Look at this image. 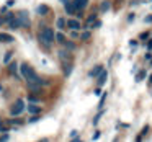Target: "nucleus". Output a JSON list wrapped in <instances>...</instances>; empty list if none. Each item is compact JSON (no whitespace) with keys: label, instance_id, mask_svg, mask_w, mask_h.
I'll list each match as a JSON object with an SVG mask.
<instances>
[{"label":"nucleus","instance_id":"1","mask_svg":"<svg viewBox=\"0 0 152 142\" xmlns=\"http://www.w3.org/2000/svg\"><path fill=\"white\" fill-rule=\"evenodd\" d=\"M20 70H21V75L26 79L28 83H34V85H39V87L41 85H46V82H44V80H41L39 77H38V74L34 72V70L28 66V64H21Z\"/></svg>","mask_w":152,"mask_h":142},{"label":"nucleus","instance_id":"2","mask_svg":"<svg viewBox=\"0 0 152 142\" xmlns=\"http://www.w3.org/2000/svg\"><path fill=\"white\" fill-rule=\"evenodd\" d=\"M54 39H56V34H54V30L53 28H43V30L39 31V41L44 44V46L49 47L51 44L54 43Z\"/></svg>","mask_w":152,"mask_h":142},{"label":"nucleus","instance_id":"3","mask_svg":"<svg viewBox=\"0 0 152 142\" xmlns=\"http://www.w3.org/2000/svg\"><path fill=\"white\" fill-rule=\"evenodd\" d=\"M25 109H26V106H25V101H23V100H17V101H15V105L12 106L10 114H12V116H20L21 113L25 111Z\"/></svg>","mask_w":152,"mask_h":142},{"label":"nucleus","instance_id":"4","mask_svg":"<svg viewBox=\"0 0 152 142\" xmlns=\"http://www.w3.org/2000/svg\"><path fill=\"white\" fill-rule=\"evenodd\" d=\"M17 18H18V21H20L21 26H25V28L30 26V18H28V13H26V12H20V13L17 15Z\"/></svg>","mask_w":152,"mask_h":142},{"label":"nucleus","instance_id":"5","mask_svg":"<svg viewBox=\"0 0 152 142\" xmlns=\"http://www.w3.org/2000/svg\"><path fill=\"white\" fill-rule=\"evenodd\" d=\"M72 4L75 7V10H83L87 7V4H88V0H74Z\"/></svg>","mask_w":152,"mask_h":142},{"label":"nucleus","instance_id":"6","mask_svg":"<svg viewBox=\"0 0 152 142\" xmlns=\"http://www.w3.org/2000/svg\"><path fill=\"white\" fill-rule=\"evenodd\" d=\"M67 26L70 28L72 31H77V30H80V21L79 20H67Z\"/></svg>","mask_w":152,"mask_h":142},{"label":"nucleus","instance_id":"7","mask_svg":"<svg viewBox=\"0 0 152 142\" xmlns=\"http://www.w3.org/2000/svg\"><path fill=\"white\" fill-rule=\"evenodd\" d=\"M13 36L8 33H0V43H13Z\"/></svg>","mask_w":152,"mask_h":142},{"label":"nucleus","instance_id":"8","mask_svg":"<svg viewBox=\"0 0 152 142\" xmlns=\"http://www.w3.org/2000/svg\"><path fill=\"white\" fill-rule=\"evenodd\" d=\"M26 109H28L30 114H38V113H41V108H39V106H36V105H28Z\"/></svg>","mask_w":152,"mask_h":142},{"label":"nucleus","instance_id":"9","mask_svg":"<svg viewBox=\"0 0 152 142\" xmlns=\"http://www.w3.org/2000/svg\"><path fill=\"white\" fill-rule=\"evenodd\" d=\"M102 72H103V67H102V66H96V67H93V69L90 70L88 75H90V77H96V75H100Z\"/></svg>","mask_w":152,"mask_h":142},{"label":"nucleus","instance_id":"10","mask_svg":"<svg viewBox=\"0 0 152 142\" xmlns=\"http://www.w3.org/2000/svg\"><path fill=\"white\" fill-rule=\"evenodd\" d=\"M8 72H10L12 75H17V72H18V64H17V62H10V64H8Z\"/></svg>","mask_w":152,"mask_h":142},{"label":"nucleus","instance_id":"11","mask_svg":"<svg viewBox=\"0 0 152 142\" xmlns=\"http://www.w3.org/2000/svg\"><path fill=\"white\" fill-rule=\"evenodd\" d=\"M106 79H108V74L103 70L102 74H100V77H98V87H102V85H105V82H106Z\"/></svg>","mask_w":152,"mask_h":142},{"label":"nucleus","instance_id":"12","mask_svg":"<svg viewBox=\"0 0 152 142\" xmlns=\"http://www.w3.org/2000/svg\"><path fill=\"white\" fill-rule=\"evenodd\" d=\"M64 7H66V12H67L69 15H72L74 12H75V7H74L72 2H67V4H64Z\"/></svg>","mask_w":152,"mask_h":142},{"label":"nucleus","instance_id":"13","mask_svg":"<svg viewBox=\"0 0 152 142\" xmlns=\"http://www.w3.org/2000/svg\"><path fill=\"white\" fill-rule=\"evenodd\" d=\"M38 13L39 15H48L49 13V7H48V5H39V7H38Z\"/></svg>","mask_w":152,"mask_h":142},{"label":"nucleus","instance_id":"14","mask_svg":"<svg viewBox=\"0 0 152 142\" xmlns=\"http://www.w3.org/2000/svg\"><path fill=\"white\" fill-rule=\"evenodd\" d=\"M21 25H20V21H18V18H13V20L10 21V28L12 30H17V28H20Z\"/></svg>","mask_w":152,"mask_h":142},{"label":"nucleus","instance_id":"15","mask_svg":"<svg viewBox=\"0 0 152 142\" xmlns=\"http://www.w3.org/2000/svg\"><path fill=\"white\" fill-rule=\"evenodd\" d=\"M28 101H30V105H36L39 100H38V96H34V95H28Z\"/></svg>","mask_w":152,"mask_h":142},{"label":"nucleus","instance_id":"16","mask_svg":"<svg viewBox=\"0 0 152 142\" xmlns=\"http://www.w3.org/2000/svg\"><path fill=\"white\" fill-rule=\"evenodd\" d=\"M56 39H57V43H61V44L66 43V36H64L62 33H57V34H56Z\"/></svg>","mask_w":152,"mask_h":142},{"label":"nucleus","instance_id":"17","mask_svg":"<svg viewBox=\"0 0 152 142\" xmlns=\"http://www.w3.org/2000/svg\"><path fill=\"white\" fill-rule=\"evenodd\" d=\"M59 57H61L62 60H67L70 56H69V52H67V51H59Z\"/></svg>","mask_w":152,"mask_h":142},{"label":"nucleus","instance_id":"18","mask_svg":"<svg viewBox=\"0 0 152 142\" xmlns=\"http://www.w3.org/2000/svg\"><path fill=\"white\" fill-rule=\"evenodd\" d=\"M10 124H12V126H21V124H23V119H18V118L15 119V118H13V119L10 121Z\"/></svg>","mask_w":152,"mask_h":142},{"label":"nucleus","instance_id":"19","mask_svg":"<svg viewBox=\"0 0 152 142\" xmlns=\"http://www.w3.org/2000/svg\"><path fill=\"white\" fill-rule=\"evenodd\" d=\"M56 25H57V28H59V30H62V28L66 26V20H64V18H59Z\"/></svg>","mask_w":152,"mask_h":142},{"label":"nucleus","instance_id":"20","mask_svg":"<svg viewBox=\"0 0 152 142\" xmlns=\"http://www.w3.org/2000/svg\"><path fill=\"white\" fill-rule=\"evenodd\" d=\"M64 46H66L69 51H74V49H75V44L70 43V41H66V43H64Z\"/></svg>","mask_w":152,"mask_h":142},{"label":"nucleus","instance_id":"21","mask_svg":"<svg viewBox=\"0 0 152 142\" xmlns=\"http://www.w3.org/2000/svg\"><path fill=\"white\" fill-rule=\"evenodd\" d=\"M12 56H13V52H7V54H5V57H4V62H5V64H10Z\"/></svg>","mask_w":152,"mask_h":142},{"label":"nucleus","instance_id":"22","mask_svg":"<svg viewBox=\"0 0 152 142\" xmlns=\"http://www.w3.org/2000/svg\"><path fill=\"white\" fill-rule=\"evenodd\" d=\"M108 10H110V2L105 0V2L102 4V12H108Z\"/></svg>","mask_w":152,"mask_h":142},{"label":"nucleus","instance_id":"23","mask_svg":"<svg viewBox=\"0 0 152 142\" xmlns=\"http://www.w3.org/2000/svg\"><path fill=\"white\" fill-rule=\"evenodd\" d=\"M70 70H72V66H70V64L64 67V74H66V75H70Z\"/></svg>","mask_w":152,"mask_h":142},{"label":"nucleus","instance_id":"24","mask_svg":"<svg viewBox=\"0 0 152 142\" xmlns=\"http://www.w3.org/2000/svg\"><path fill=\"white\" fill-rule=\"evenodd\" d=\"M8 139H10V135H8L7 132H5V134L2 135V137H0V142H8Z\"/></svg>","mask_w":152,"mask_h":142},{"label":"nucleus","instance_id":"25","mask_svg":"<svg viewBox=\"0 0 152 142\" xmlns=\"http://www.w3.org/2000/svg\"><path fill=\"white\" fill-rule=\"evenodd\" d=\"M144 77H145V72H144V70H142V72H141V74H139V75H137V77H136V80H137V82H141V80H142V79H144Z\"/></svg>","mask_w":152,"mask_h":142},{"label":"nucleus","instance_id":"26","mask_svg":"<svg viewBox=\"0 0 152 142\" xmlns=\"http://www.w3.org/2000/svg\"><path fill=\"white\" fill-rule=\"evenodd\" d=\"M80 38H82V39H88V38H90V33H88V31H85V33L80 34Z\"/></svg>","mask_w":152,"mask_h":142},{"label":"nucleus","instance_id":"27","mask_svg":"<svg viewBox=\"0 0 152 142\" xmlns=\"http://www.w3.org/2000/svg\"><path fill=\"white\" fill-rule=\"evenodd\" d=\"M13 17H15L13 13H8L7 17H5V20H7V21H12V20H13Z\"/></svg>","mask_w":152,"mask_h":142},{"label":"nucleus","instance_id":"28","mask_svg":"<svg viewBox=\"0 0 152 142\" xmlns=\"http://www.w3.org/2000/svg\"><path fill=\"white\" fill-rule=\"evenodd\" d=\"M102 114H103V113H98V114H96V118L93 119V124H96V122H98V119L102 118Z\"/></svg>","mask_w":152,"mask_h":142},{"label":"nucleus","instance_id":"29","mask_svg":"<svg viewBox=\"0 0 152 142\" xmlns=\"http://www.w3.org/2000/svg\"><path fill=\"white\" fill-rule=\"evenodd\" d=\"M105 100H106V93H103V95H102V101H100V106H103V103H105Z\"/></svg>","mask_w":152,"mask_h":142},{"label":"nucleus","instance_id":"30","mask_svg":"<svg viewBox=\"0 0 152 142\" xmlns=\"http://www.w3.org/2000/svg\"><path fill=\"white\" fill-rule=\"evenodd\" d=\"M95 15H92V17H88V23H92V21H95Z\"/></svg>","mask_w":152,"mask_h":142},{"label":"nucleus","instance_id":"31","mask_svg":"<svg viewBox=\"0 0 152 142\" xmlns=\"http://www.w3.org/2000/svg\"><path fill=\"white\" fill-rule=\"evenodd\" d=\"M93 26H95V28H100V26H102V21H95V25H93Z\"/></svg>","mask_w":152,"mask_h":142},{"label":"nucleus","instance_id":"32","mask_svg":"<svg viewBox=\"0 0 152 142\" xmlns=\"http://www.w3.org/2000/svg\"><path fill=\"white\" fill-rule=\"evenodd\" d=\"M98 137H100V132H95V134H93V141H96Z\"/></svg>","mask_w":152,"mask_h":142},{"label":"nucleus","instance_id":"33","mask_svg":"<svg viewBox=\"0 0 152 142\" xmlns=\"http://www.w3.org/2000/svg\"><path fill=\"white\" fill-rule=\"evenodd\" d=\"M0 132H7V127H4V126L0 124Z\"/></svg>","mask_w":152,"mask_h":142},{"label":"nucleus","instance_id":"34","mask_svg":"<svg viewBox=\"0 0 152 142\" xmlns=\"http://www.w3.org/2000/svg\"><path fill=\"white\" fill-rule=\"evenodd\" d=\"M145 21H147V23H151V21H152V17H147V18H145Z\"/></svg>","mask_w":152,"mask_h":142},{"label":"nucleus","instance_id":"35","mask_svg":"<svg viewBox=\"0 0 152 142\" xmlns=\"http://www.w3.org/2000/svg\"><path fill=\"white\" fill-rule=\"evenodd\" d=\"M4 21H5L4 18H0V26H2V25H4Z\"/></svg>","mask_w":152,"mask_h":142},{"label":"nucleus","instance_id":"36","mask_svg":"<svg viewBox=\"0 0 152 142\" xmlns=\"http://www.w3.org/2000/svg\"><path fill=\"white\" fill-rule=\"evenodd\" d=\"M72 142H82V141H80V139H74Z\"/></svg>","mask_w":152,"mask_h":142},{"label":"nucleus","instance_id":"37","mask_svg":"<svg viewBox=\"0 0 152 142\" xmlns=\"http://www.w3.org/2000/svg\"><path fill=\"white\" fill-rule=\"evenodd\" d=\"M149 82H151V85H152V75H151V79H149Z\"/></svg>","mask_w":152,"mask_h":142},{"label":"nucleus","instance_id":"38","mask_svg":"<svg viewBox=\"0 0 152 142\" xmlns=\"http://www.w3.org/2000/svg\"><path fill=\"white\" fill-rule=\"evenodd\" d=\"M41 142H48V139H43V141H41Z\"/></svg>","mask_w":152,"mask_h":142},{"label":"nucleus","instance_id":"39","mask_svg":"<svg viewBox=\"0 0 152 142\" xmlns=\"http://www.w3.org/2000/svg\"><path fill=\"white\" fill-rule=\"evenodd\" d=\"M0 124H2V119H0Z\"/></svg>","mask_w":152,"mask_h":142}]
</instances>
